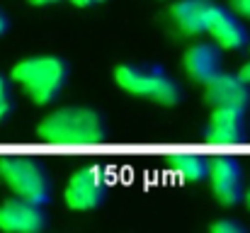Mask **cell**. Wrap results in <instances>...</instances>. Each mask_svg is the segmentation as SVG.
Listing matches in <instances>:
<instances>
[{"label":"cell","instance_id":"4","mask_svg":"<svg viewBox=\"0 0 250 233\" xmlns=\"http://www.w3.org/2000/svg\"><path fill=\"white\" fill-rule=\"evenodd\" d=\"M114 83L124 92H129L139 100L161 105V107H175L182 100V90H180L177 80L156 71V68L122 64L114 68Z\"/></svg>","mask_w":250,"mask_h":233},{"label":"cell","instance_id":"18","mask_svg":"<svg viewBox=\"0 0 250 233\" xmlns=\"http://www.w3.org/2000/svg\"><path fill=\"white\" fill-rule=\"evenodd\" d=\"M71 5H76V7H95V5H100V2H104V0H68Z\"/></svg>","mask_w":250,"mask_h":233},{"label":"cell","instance_id":"1","mask_svg":"<svg viewBox=\"0 0 250 233\" xmlns=\"http://www.w3.org/2000/svg\"><path fill=\"white\" fill-rule=\"evenodd\" d=\"M68 73V64L61 56L39 54L17 61L10 71V83H15L32 105L46 107L63 92Z\"/></svg>","mask_w":250,"mask_h":233},{"label":"cell","instance_id":"9","mask_svg":"<svg viewBox=\"0 0 250 233\" xmlns=\"http://www.w3.org/2000/svg\"><path fill=\"white\" fill-rule=\"evenodd\" d=\"M204 102L209 107H250V85L236 73L219 71L204 83Z\"/></svg>","mask_w":250,"mask_h":233},{"label":"cell","instance_id":"16","mask_svg":"<svg viewBox=\"0 0 250 233\" xmlns=\"http://www.w3.org/2000/svg\"><path fill=\"white\" fill-rule=\"evenodd\" d=\"M241 20H250V0H231L229 5Z\"/></svg>","mask_w":250,"mask_h":233},{"label":"cell","instance_id":"20","mask_svg":"<svg viewBox=\"0 0 250 233\" xmlns=\"http://www.w3.org/2000/svg\"><path fill=\"white\" fill-rule=\"evenodd\" d=\"M59 0H29V5H34V7H46V5H56Z\"/></svg>","mask_w":250,"mask_h":233},{"label":"cell","instance_id":"21","mask_svg":"<svg viewBox=\"0 0 250 233\" xmlns=\"http://www.w3.org/2000/svg\"><path fill=\"white\" fill-rule=\"evenodd\" d=\"M243 202H246V207L250 209V187L246 190V192H243Z\"/></svg>","mask_w":250,"mask_h":233},{"label":"cell","instance_id":"5","mask_svg":"<svg viewBox=\"0 0 250 233\" xmlns=\"http://www.w3.org/2000/svg\"><path fill=\"white\" fill-rule=\"evenodd\" d=\"M204 34L224 51H243L248 49L250 34L246 22L226 5L209 2L207 20H204Z\"/></svg>","mask_w":250,"mask_h":233},{"label":"cell","instance_id":"8","mask_svg":"<svg viewBox=\"0 0 250 233\" xmlns=\"http://www.w3.org/2000/svg\"><path fill=\"white\" fill-rule=\"evenodd\" d=\"M49 219L42 204L10 197L0 204V231L2 233H39L46 229Z\"/></svg>","mask_w":250,"mask_h":233},{"label":"cell","instance_id":"15","mask_svg":"<svg viewBox=\"0 0 250 233\" xmlns=\"http://www.w3.org/2000/svg\"><path fill=\"white\" fill-rule=\"evenodd\" d=\"M209 231L211 233H243V224L238 219H231V216H221V219H214L209 224Z\"/></svg>","mask_w":250,"mask_h":233},{"label":"cell","instance_id":"11","mask_svg":"<svg viewBox=\"0 0 250 233\" xmlns=\"http://www.w3.org/2000/svg\"><path fill=\"white\" fill-rule=\"evenodd\" d=\"M246 112L241 107H211L207 136L209 141L219 144H233L246 134Z\"/></svg>","mask_w":250,"mask_h":233},{"label":"cell","instance_id":"3","mask_svg":"<svg viewBox=\"0 0 250 233\" xmlns=\"http://www.w3.org/2000/svg\"><path fill=\"white\" fill-rule=\"evenodd\" d=\"M0 182L10 190L12 197H20L42 207H46L54 194V185L46 168L37 158L22 153L0 155Z\"/></svg>","mask_w":250,"mask_h":233},{"label":"cell","instance_id":"13","mask_svg":"<svg viewBox=\"0 0 250 233\" xmlns=\"http://www.w3.org/2000/svg\"><path fill=\"white\" fill-rule=\"evenodd\" d=\"M175 168H177V177H182L185 182H204L207 180V170H209V158L204 153H182L172 155Z\"/></svg>","mask_w":250,"mask_h":233},{"label":"cell","instance_id":"10","mask_svg":"<svg viewBox=\"0 0 250 233\" xmlns=\"http://www.w3.org/2000/svg\"><path fill=\"white\" fill-rule=\"evenodd\" d=\"M182 68L189 80L204 85L221 71V51L214 42H192L182 54Z\"/></svg>","mask_w":250,"mask_h":233},{"label":"cell","instance_id":"14","mask_svg":"<svg viewBox=\"0 0 250 233\" xmlns=\"http://www.w3.org/2000/svg\"><path fill=\"white\" fill-rule=\"evenodd\" d=\"M15 109V97H12V83L10 78H5L0 73V124L12 114Z\"/></svg>","mask_w":250,"mask_h":233},{"label":"cell","instance_id":"7","mask_svg":"<svg viewBox=\"0 0 250 233\" xmlns=\"http://www.w3.org/2000/svg\"><path fill=\"white\" fill-rule=\"evenodd\" d=\"M63 202L73 212H92L104 202V187L92 168H78L63 185Z\"/></svg>","mask_w":250,"mask_h":233},{"label":"cell","instance_id":"12","mask_svg":"<svg viewBox=\"0 0 250 233\" xmlns=\"http://www.w3.org/2000/svg\"><path fill=\"white\" fill-rule=\"evenodd\" d=\"M211 0H175L167 7V17L172 27L185 37H199L204 34V20Z\"/></svg>","mask_w":250,"mask_h":233},{"label":"cell","instance_id":"22","mask_svg":"<svg viewBox=\"0 0 250 233\" xmlns=\"http://www.w3.org/2000/svg\"><path fill=\"white\" fill-rule=\"evenodd\" d=\"M248 51H250V42H248Z\"/></svg>","mask_w":250,"mask_h":233},{"label":"cell","instance_id":"19","mask_svg":"<svg viewBox=\"0 0 250 233\" xmlns=\"http://www.w3.org/2000/svg\"><path fill=\"white\" fill-rule=\"evenodd\" d=\"M7 27H10V20H7V15H5V12L0 10V37H2V34L7 32Z\"/></svg>","mask_w":250,"mask_h":233},{"label":"cell","instance_id":"2","mask_svg":"<svg viewBox=\"0 0 250 233\" xmlns=\"http://www.w3.org/2000/svg\"><path fill=\"white\" fill-rule=\"evenodd\" d=\"M37 136L56 144H95L104 136V119L97 109L83 105H68L51 109L37 124Z\"/></svg>","mask_w":250,"mask_h":233},{"label":"cell","instance_id":"6","mask_svg":"<svg viewBox=\"0 0 250 233\" xmlns=\"http://www.w3.org/2000/svg\"><path fill=\"white\" fill-rule=\"evenodd\" d=\"M207 180H209V187H211V194L214 199L231 209V207H238L243 202V192H246V185H243V165L231 158V155H216V158H209V170H207Z\"/></svg>","mask_w":250,"mask_h":233},{"label":"cell","instance_id":"17","mask_svg":"<svg viewBox=\"0 0 250 233\" xmlns=\"http://www.w3.org/2000/svg\"><path fill=\"white\" fill-rule=\"evenodd\" d=\"M236 76L241 78L246 85H250V59L246 61V64H243V66H241V68H238V73H236Z\"/></svg>","mask_w":250,"mask_h":233}]
</instances>
